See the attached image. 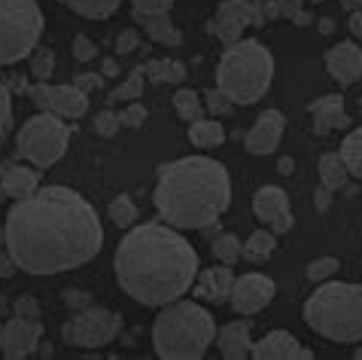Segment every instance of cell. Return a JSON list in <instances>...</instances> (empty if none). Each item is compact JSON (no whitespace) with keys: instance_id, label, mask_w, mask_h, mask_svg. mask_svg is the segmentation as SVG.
Masks as SVG:
<instances>
[{"instance_id":"6da1fadb","label":"cell","mask_w":362,"mask_h":360,"mask_svg":"<svg viewBox=\"0 0 362 360\" xmlns=\"http://www.w3.org/2000/svg\"><path fill=\"white\" fill-rule=\"evenodd\" d=\"M6 251L28 275H58L86 266L104 247L95 208L67 186H40L6 214Z\"/></svg>"},{"instance_id":"7a4b0ae2","label":"cell","mask_w":362,"mask_h":360,"mask_svg":"<svg viewBox=\"0 0 362 360\" xmlns=\"http://www.w3.org/2000/svg\"><path fill=\"white\" fill-rule=\"evenodd\" d=\"M116 281L144 305H168L195 284L198 254L174 226L144 223L116 247Z\"/></svg>"},{"instance_id":"3957f363","label":"cell","mask_w":362,"mask_h":360,"mask_svg":"<svg viewBox=\"0 0 362 360\" xmlns=\"http://www.w3.org/2000/svg\"><path fill=\"white\" fill-rule=\"evenodd\" d=\"M153 202L156 211L174 229L214 226L231 202L228 171L207 156H186L168 162L158 168Z\"/></svg>"},{"instance_id":"277c9868","label":"cell","mask_w":362,"mask_h":360,"mask_svg":"<svg viewBox=\"0 0 362 360\" xmlns=\"http://www.w3.org/2000/svg\"><path fill=\"white\" fill-rule=\"evenodd\" d=\"M216 339V324L207 308L192 299H174L158 312L153 324V345L158 357L198 360Z\"/></svg>"},{"instance_id":"5b68a950","label":"cell","mask_w":362,"mask_h":360,"mask_svg":"<svg viewBox=\"0 0 362 360\" xmlns=\"http://www.w3.org/2000/svg\"><path fill=\"white\" fill-rule=\"evenodd\" d=\"M305 324L329 342H362V284H320L305 303Z\"/></svg>"},{"instance_id":"8992f818","label":"cell","mask_w":362,"mask_h":360,"mask_svg":"<svg viewBox=\"0 0 362 360\" xmlns=\"http://www.w3.org/2000/svg\"><path fill=\"white\" fill-rule=\"evenodd\" d=\"M274 79V55L259 40H238L226 49L216 67V89L235 104H256Z\"/></svg>"},{"instance_id":"52a82bcc","label":"cell","mask_w":362,"mask_h":360,"mask_svg":"<svg viewBox=\"0 0 362 360\" xmlns=\"http://www.w3.org/2000/svg\"><path fill=\"white\" fill-rule=\"evenodd\" d=\"M40 34L43 13L37 0H0V67L31 55Z\"/></svg>"},{"instance_id":"ba28073f","label":"cell","mask_w":362,"mask_h":360,"mask_svg":"<svg viewBox=\"0 0 362 360\" xmlns=\"http://www.w3.org/2000/svg\"><path fill=\"white\" fill-rule=\"evenodd\" d=\"M70 128L67 119L52 113H37L18 128L16 150L25 162H34L37 168H52L58 159L67 153Z\"/></svg>"},{"instance_id":"9c48e42d","label":"cell","mask_w":362,"mask_h":360,"mask_svg":"<svg viewBox=\"0 0 362 360\" xmlns=\"http://www.w3.org/2000/svg\"><path fill=\"white\" fill-rule=\"evenodd\" d=\"M119 330H122V317L116 312L88 305L64 324V342L74 348H104L119 336Z\"/></svg>"},{"instance_id":"30bf717a","label":"cell","mask_w":362,"mask_h":360,"mask_svg":"<svg viewBox=\"0 0 362 360\" xmlns=\"http://www.w3.org/2000/svg\"><path fill=\"white\" fill-rule=\"evenodd\" d=\"M31 101L43 110V113H52V116H62V119H79L88 113V95L76 86H52L46 83H37L28 89Z\"/></svg>"},{"instance_id":"8fae6325","label":"cell","mask_w":362,"mask_h":360,"mask_svg":"<svg viewBox=\"0 0 362 360\" xmlns=\"http://www.w3.org/2000/svg\"><path fill=\"white\" fill-rule=\"evenodd\" d=\"M271 299H274V281H271L268 275L250 272V275L235 278L228 303L238 315H256V312H262V308L271 305Z\"/></svg>"},{"instance_id":"7c38bea8","label":"cell","mask_w":362,"mask_h":360,"mask_svg":"<svg viewBox=\"0 0 362 360\" xmlns=\"http://www.w3.org/2000/svg\"><path fill=\"white\" fill-rule=\"evenodd\" d=\"M253 214L259 223H265L268 229H274L277 235H284L293 229V208H289V196L280 186H262L253 196Z\"/></svg>"},{"instance_id":"4fadbf2b","label":"cell","mask_w":362,"mask_h":360,"mask_svg":"<svg viewBox=\"0 0 362 360\" xmlns=\"http://www.w3.org/2000/svg\"><path fill=\"white\" fill-rule=\"evenodd\" d=\"M250 6H253V0H223V4L216 6L214 18H210L207 31L216 34V40H223L226 46H235L238 40H244V28H250Z\"/></svg>"},{"instance_id":"5bb4252c","label":"cell","mask_w":362,"mask_h":360,"mask_svg":"<svg viewBox=\"0 0 362 360\" xmlns=\"http://www.w3.org/2000/svg\"><path fill=\"white\" fill-rule=\"evenodd\" d=\"M40 336H43L40 317L16 315L13 321H6L4 330H0V351H4V357H25L37 351Z\"/></svg>"},{"instance_id":"9a60e30c","label":"cell","mask_w":362,"mask_h":360,"mask_svg":"<svg viewBox=\"0 0 362 360\" xmlns=\"http://www.w3.org/2000/svg\"><path fill=\"white\" fill-rule=\"evenodd\" d=\"M284 128H286V116L280 113V110H265L244 137L247 153H253V156L274 153V150L280 147V137H284Z\"/></svg>"},{"instance_id":"2e32d148","label":"cell","mask_w":362,"mask_h":360,"mask_svg":"<svg viewBox=\"0 0 362 360\" xmlns=\"http://www.w3.org/2000/svg\"><path fill=\"white\" fill-rule=\"evenodd\" d=\"M326 71L332 79H338L341 86H350L362 77V46L354 40L332 46L326 52Z\"/></svg>"},{"instance_id":"e0dca14e","label":"cell","mask_w":362,"mask_h":360,"mask_svg":"<svg viewBox=\"0 0 362 360\" xmlns=\"http://www.w3.org/2000/svg\"><path fill=\"white\" fill-rule=\"evenodd\" d=\"M40 189V171L28 165L6 162L0 165V198H28Z\"/></svg>"},{"instance_id":"ac0fdd59","label":"cell","mask_w":362,"mask_h":360,"mask_svg":"<svg viewBox=\"0 0 362 360\" xmlns=\"http://www.w3.org/2000/svg\"><path fill=\"white\" fill-rule=\"evenodd\" d=\"M250 357H259V360H280V357H298L305 360L310 357V351L305 345H298V339L286 330H271L265 339L253 342V354Z\"/></svg>"},{"instance_id":"d6986e66","label":"cell","mask_w":362,"mask_h":360,"mask_svg":"<svg viewBox=\"0 0 362 360\" xmlns=\"http://www.w3.org/2000/svg\"><path fill=\"white\" fill-rule=\"evenodd\" d=\"M231 287H235V275H231V266H214L207 272L198 275L195 281V296L207 299V303H228L231 299Z\"/></svg>"},{"instance_id":"ffe728a7","label":"cell","mask_w":362,"mask_h":360,"mask_svg":"<svg viewBox=\"0 0 362 360\" xmlns=\"http://www.w3.org/2000/svg\"><path fill=\"white\" fill-rule=\"evenodd\" d=\"M310 116H314V132L317 135H329L332 128H347L350 125V116L344 110V98L341 95L317 98V101L310 104Z\"/></svg>"},{"instance_id":"44dd1931","label":"cell","mask_w":362,"mask_h":360,"mask_svg":"<svg viewBox=\"0 0 362 360\" xmlns=\"http://www.w3.org/2000/svg\"><path fill=\"white\" fill-rule=\"evenodd\" d=\"M216 345L223 357L228 360H240V357H250L253 354V339H250V324L244 321H231L216 333Z\"/></svg>"},{"instance_id":"7402d4cb","label":"cell","mask_w":362,"mask_h":360,"mask_svg":"<svg viewBox=\"0 0 362 360\" xmlns=\"http://www.w3.org/2000/svg\"><path fill=\"white\" fill-rule=\"evenodd\" d=\"M134 18L144 25L146 37L156 40V43H162V46L183 43V34H180V28L170 22V13H134Z\"/></svg>"},{"instance_id":"603a6c76","label":"cell","mask_w":362,"mask_h":360,"mask_svg":"<svg viewBox=\"0 0 362 360\" xmlns=\"http://www.w3.org/2000/svg\"><path fill=\"white\" fill-rule=\"evenodd\" d=\"M189 141L201 150L219 147L226 141V128L216 119H195V123H189Z\"/></svg>"},{"instance_id":"cb8c5ba5","label":"cell","mask_w":362,"mask_h":360,"mask_svg":"<svg viewBox=\"0 0 362 360\" xmlns=\"http://www.w3.org/2000/svg\"><path fill=\"white\" fill-rule=\"evenodd\" d=\"M320 180H323V186L332 189V193H338V189L347 186L350 171H347V165L341 162L338 153H326L320 159Z\"/></svg>"},{"instance_id":"d4e9b609","label":"cell","mask_w":362,"mask_h":360,"mask_svg":"<svg viewBox=\"0 0 362 360\" xmlns=\"http://www.w3.org/2000/svg\"><path fill=\"white\" fill-rule=\"evenodd\" d=\"M274 247H277V232L274 229H256L253 235L247 238V244H244V259H250V263H259V259H265L274 254Z\"/></svg>"},{"instance_id":"484cf974","label":"cell","mask_w":362,"mask_h":360,"mask_svg":"<svg viewBox=\"0 0 362 360\" xmlns=\"http://www.w3.org/2000/svg\"><path fill=\"white\" fill-rule=\"evenodd\" d=\"M174 110L183 123H195V119H204V113H207V107L201 104L195 89H180V92H174Z\"/></svg>"},{"instance_id":"4316f807","label":"cell","mask_w":362,"mask_h":360,"mask_svg":"<svg viewBox=\"0 0 362 360\" xmlns=\"http://www.w3.org/2000/svg\"><path fill=\"white\" fill-rule=\"evenodd\" d=\"M338 156H341V162L347 165L350 177H362V128L350 132L344 141H341Z\"/></svg>"},{"instance_id":"83f0119b","label":"cell","mask_w":362,"mask_h":360,"mask_svg":"<svg viewBox=\"0 0 362 360\" xmlns=\"http://www.w3.org/2000/svg\"><path fill=\"white\" fill-rule=\"evenodd\" d=\"M62 4L70 6L76 16H83V18H107V16L116 13L122 0H62Z\"/></svg>"},{"instance_id":"f1b7e54d","label":"cell","mask_w":362,"mask_h":360,"mask_svg":"<svg viewBox=\"0 0 362 360\" xmlns=\"http://www.w3.org/2000/svg\"><path fill=\"white\" fill-rule=\"evenodd\" d=\"M214 257L216 259H223L226 266H235L240 257H244V247H240V242H238V235H231V232H223V235H216L214 238Z\"/></svg>"},{"instance_id":"f546056e","label":"cell","mask_w":362,"mask_h":360,"mask_svg":"<svg viewBox=\"0 0 362 360\" xmlns=\"http://www.w3.org/2000/svg\"><path fill=\"white\" fill-rule=\"evenodd\" d=\"M144 83H146V74H144V67H137V71L128 74V79L116 92H110V98H113V101H137V98L144 95Z\"/></svg>"},{"instance_id":"4dcf8cb0","label":"cell","mask_w":362,"mask_h":360,"mask_svg":"<svg viewBox=\"0 0 362 360\" xmlns=\"http://www.w3.org/2000/svg\"><path fill=\"white\" fill-rule=\"evenodd\" d=\"M110 220L119 226V229H132L134 220H137V208L128 196H119L110 202Z\"/></svg>"},{"instance_id":"1f68e13d","label":"cell","mask_w":362,"mask_h":360,"mask_svg":"<svg viewBox=\"0 0 362 360\" xmlns=\"http://www.w3.org/2000/svg\"><path fill=\"white\" fill-rule=\"evenodd\" d=\"M305 275L314 284H323V281H329V278L338 275V259L335 257H320V259H314V263H308Z\"/></svg>"},{"instance_id":"d6a6232c","label":"cell","mask_w":362,"mask_h":360,"mask_svg":"<svg viewBox=\"0 0 362 360\" xmlns=\"http://www.w3.org/2000/svg\"><path fill=\"white\" fill-rule=\"evenodd\" d=\"M52 71H55V52H52V49H37L34 58H31V74H34V79L46 83V79L52 77Z\"/></svg>"},{"instance_id":"836d02e7","label":"cell","mask_w":362,"mask_h":360,"mask_svg":"<svg viewBox=\"0 0 362 360\" xmlns=\"http://www.w3.org/2000/svg\"><path fill=\"white\" fill-rule=\"evenodd\" d=\"M274 18H280L277 0H253V6H250V22L256 28L265 25V22H274Z\"/></svg>"},{"instance_id":"e575fe53","label":"cell","mask_w":362,"mask_h":360,"mask_svg":"<svg viewBox=\"0 0 362 360\" xmlns=\"http://www.w3.org/2000/svg\"><path fill=\"white\" fill-rule=\"evenodd\" d=\"M119 128H122V116L113 113V110H100V113L95 116V132L100 137H113Z\"/></svg>"},{"instance_id":"d590c367","label":"cell","mask_w":362,"mask_h":360,"mask_svg":"<svg viewBox=\"0 0 362 360\" xmlns=\"http://www.w3.org/2000/svg\"><path fill=\"white\" fill-rule=\"evenodd\" d=\"M204 104H207V113H216V116H226L235 110V101H231L228 95H223L219 89H210L207 98H204Z\"/></svg>"},{"instance_id":"8d00e7d4","label":"cell","mask_w":362,"mask_h":360,"mask_svg":"<svg viewBox=\"0 0 362 360\" xmlns=\"http://www.w3.org/2000/svg\"><path fill=\"white\" fill-rule=\"evenodd\" d=\"M74 55H76V62H92V58L98 55L95 40H88L86 34H79V37L74 40Z\"/></svg>"},{"instance_id":"74e56055","label":"cell","mask_w":362,"mask_h":360,"mask_svg":"<svg viewBox=\"0 0 362 360\" xmlns=\"http://www.w3.org/2000/svg\"><path fill=\"white\" fill-rule=\"evenodd\" d=\"M113 46H116V52H119V55L134 52V49L140 46V34L134 31V28H125V31L116 37V43H113Z\"/></svg>"},{"instance_id":"f35d334b","label":"cell","mask_w":362,"mask_h":360,"mask_svg":"<svg viewBox=\"0 0 362 360\" xmlns=\"http://www.w3.org/2000/svg\"><path fill=\"white\" fill-rule=\"evenodd\" d=\"M134 13H170L174 0H132Z\"/></svg>"},{"instance_id":"ab89813d","label":"cell","mask_w":362,"mask_h":360,"mask_svg":"<svg viewBox=\"0 0 362 360\" xmlns=\"http://www.w3.org/2000/svg\"><path fill=\"white\" fill-rule=\"evenodd\" d=\"M9 119H13V101H9V89L0 83V137L6 135Z\"/></svg>"},{"instance_id":"60d3db41","label":"cell","mask_w":362,"mask_h":360,"mask_svg":"<svg viewBox=\"0 0 362 360\" xmlns=\"http://www.w3.org/2000/svg\"><path fill=\"white\" fill-rule=\"evenodd\" d=\"M119 116H122V125L125 128H140V125L146 123V107L144 104H132L128 110H122Z\"/></svg>"},{"instance_id":"b9f144b4","label":"cell","mask_w":362,"mask_h":360,"mask_svg":"<svg viewBox=\"0 0 362 360\" xmlns=\"http://www.w3.org/2000/svg\"><path fill=\"white\" fill-rule=\"evenodd\" d=\"M74 86H76V89H83V92L88 95V92H95V89L104 86V74H83V77H76V79H74Z\"/></svg>"},{"instance_id":"7bdbcfd3","label":"cell","mask_w":362,"mask_h":360,"mask_svg":"<svg viewBox=\"0 0 362 360\" xmlns=\"http://www.w3.org/2000/svg\"><path fill=\"white\" fill-rule=\"evenodd\" d=\"M16 315H22V317H40L37 299L34 296H18L16 299Z\"/></svg>"},{"instance_id":"ee69618b","label":"cell","mask_w":362,"mask_h":360,"mask_svg":"<svg viewBox=\"0 0 362 360\" xmlns=\"http://www.w3.org/2000/svg\"><path fill=\"white\" fill-rule=\"evenodd\" d=\"M186 79V64L183 62H165V83L180 86Z\"/></svg>"},{"instance_id":"f6af8a7d","label":"cell","mask_w":362,"mask_h":360,"mask_svg":"<svg viewBox=\"0 0 362 360\" xmlns=\"http://www.w3.org/2000/svg\"><path fill=\"white\" fill-rule=\"evenodd\" d=\"M277 13L280 18H296L301 13V0H277Z\"/></svg>"},{"instance_id":"bcb514c9","label":"cell","mask_w":362,"mask_h":360,"mask_svg":"<svg viewBox=\"0 0 362 360\" xmlns=\"http://www.w3.org/2000/svg\"><path fill=\"white\" fill-rule=\"evenodd\" d=\"M18 272V263L13 259L9 251H0V278H13Z\"/></svg>"},{"instance_id":"7dc6e473","label":"cell","mask_w":362,"mask_h":360,"mask_svg":"<svg viewBox=\"0 0 362 360\" xmlns=\"http://www.w3.org/2000/svg\"><path fill=\"white\" fill-rule=\"evenodd\" d=\"M64 299H67V303L76 308V312H83V308L95 305V303H92V296H86V293H74V290H67V293H64Z\"/></svg>"},{"instance_id":"c3c4849f","label":"cell","mask_w":362,"mask_h":360,"mask_svg":"<svg viewBox=\"0 0 362 360\" xmlns=\"http://www.w3.org/2000/svg\"><path fill=\"white\" fill-rule=\"evenodd\" d=\"M350 34L362 40V13H350Z\"/></svg>"},{"instance_id":"681fc988","label":"cell","mask_w":362,"mask_h":360,"mask_svg":"<svg viewBox=\"0 0 362 360\" xmlns=\"http://www.w3.org/2000/svg\"><path fill=\"white\" fill-rule=\"evenodd\" d=\"M329 202H332V189H320V193H317V208H320V211H326V208H329Z\"/></svg>"},{"instance_id":"f907efd6","label":"cell","mask_w":362,"mask_h":360,"mask_svg":"<svg viewBox=\"0 0 362 360\" xmlns=\"http://www.w3.org/2000/svg\"><path fill=\"white\" fill-rule=\"evenodd\" d=\"M280 174H293L296 171V162H293V159H289V156H284V159H280Z\"/></svg>"},{"instance_id":"816d5d0a","label":"cell","mask_w":362,"mask_h":360,"mask_svg":"<svg viewBox=\"0 0 362 360\" xmlns=\"http://www.w3.org/2000/svg\"><path fill=\"white\" fill-rule=\"evenodd\" d=\"M119 74V64L113 62V58H107V62H104V77H116Z\"/></svg>"},{"instance_id":"f5cc1de1","label":"cell","mask_w":362,"mask_h":360,"mask_svg":"<svg viewBox=\"0 0 362 360\" xmlns=\"http://www.w3.org/2000/svg\"><path fill=\"white\" fill-rule=\"evenodd\" d=\"M341 4H344L350 13H362V0H341Z\"/></svg>"},{"instance_id":"db71d44e","label":"cell","mask_w":362,"mask_h":360,"mask_svg":"<svg viewBox=\"0 0 362 360\" xmlns=\"http://www.w3.org/2000/svg\"><path fill=\"white\" fill-rule=\"evenodd\" d=\"M293 22H296V25H310V16L305 13V9H301V13H298V16L293 18Z\"/></svg>"},{"instance_id":"11a10c76","label":"cell","mask_w":362,"mask_h":360,"mask_svg":"<svg viewBox=\"0 0 362 360\" xmlns=\"http://www.w3.org/2000/svg\"><path fill=\"white\" fill-rule=\"evenodd\" d=\"M332 28H335V25H332V18H323V22H320V31H323V34H332Z\"/></svg>"},{"instance_id":"9f6ffc18","label":"cell","mask_w":362,"mask_h":360,"mask_svg":"<svg viewBox=\"0 0 362 360\" xmlns=\"http://www.w3.org/2000/svg\"><path fill=\"white\" fill-rule=\"evenodd\" d=\"M6 244V226H0V247Z\"/></svg>"},{"instance_id":"6f0895ef","label":"cell","mask_w":362,"mask_h":360,"mask_svg":"<svg viewBox=\"0 0 362 360\" xmlns=\"http://www.w3.org/2000/svg\"><path fill=\"white\" fill-rule=\"evenodd\" d=\"M354 357H359V360H362V345H359V348H356V354H354Z\"/></svg>"}]
</instances>
